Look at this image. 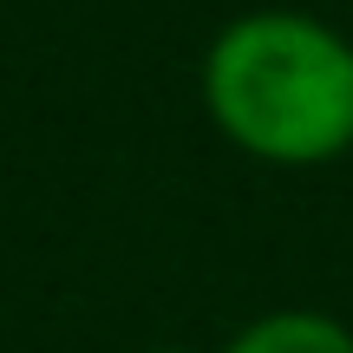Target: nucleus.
I'll use <instances>...</instances> for the list:
<instances>
[{
	"instance_id": "f257e3e1",
	"label": "nucleus",
	"mask_w": 353,
	"mask_h": 353,
	"mask_svg": "<svg viewBox=\"0 0 353 353\" xmlns=\"http://www.w3.org/2000/svg\"><path fill=\"white\" fill-rule=\"evenodd\" d=\"M203 112L216 138L275 170H314L353 151V39L321 13L255 7L203 46Z\"/></svg>"
},
{
	"instance_id": "f03ea898",
	"label": "nucleus",
	"mask_w": 353,
	"mask_h": 353,
	"mask_svg": "<svg viewBox=\"0 0 353 353\" xmlns=\"http://www.w3.org/2000/svg\"><path fill=\"white\" fill-rule=\"evenodd\" d=\"M216 353H353V327L321 307H275L236 327Z\"/></svg>"
},
{
	"instance_id": "7ed1b4c3",
	"label": "nucleus",
	"mask_w": 353,
	"mask_h": 353,
	"mask_svg": "<svg viewBox=\"0 0 353 353\" xmlns=\"http://www.w3.org/2000/svg\"><path fill=\"white\" fill-rule=\"evenodd\" d=\"M151 353H183V347H151Z\"/></svg>"
}]
</instances>
